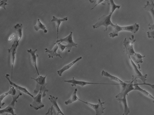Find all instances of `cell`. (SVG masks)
<instances>
[{
    "label": "cell",
    "mask_w": 154,
    "mask_h": 115,
    "mask_svg": "<svg viewBox=\"0 0 154 115\" xmlns=\"http://www.w3.org/2000/svg\"><path fill=\"white\" fill-rule=\"evenodd\" d=\"M8 4L7 3V0H2L0 1V8H4L5 10H6V6L8 5Z\"/></svg>",
    "instance_id": "83f0119b"
},
{
    "label": "cell",
    "mask_w": 154,
    "mask_h": 115,
    "mask_svg": "<svg viewBox=\"0 0 154 115\" xmlns=\"http://www.w3.org/2000/svg\"><path fill=\"white\" fill-rule=\"evenodd\" d=\"M118 101L120 103H121L122 106L124 108V113L123 114V115H128L130 113V108L127 105V99H126V96L123 97L121 99H117Z\"/></svg>",
    "instance_id": "ffe728a7"
},
{
    "label": "cell",
    "mask_w": 154,
    "mask_h": 115,
    "mask_svg": "<svg viewBox=\"0 0 154 115\" xmlns=\"http://www.w3.org/2000/svg\"><path fill=\"white\" fill-rule=\"evenodd\" d=\"M77 92V88H75V90L73 91V92L72 93V95H71V97H70L67 101H65V105H69V104H71V103H72L76 101H77V100L79 99V98L77 97V95H76Z\"/></svg>",
    "instance_id": "d4e9b609"
},
{
    "label": "cell",
    "mask_w": 154,
    "mask_h": 115,
    "mask_svg": "<svg viewBox=\"0 0 154 115\" xmlns=\"http://www.w3.org/2000/svg\"><path fill=\"white\" fill-rule=\"evenodd\" d=\"M68 20V17H66L63 19H60V18H57L56 17L53 16L52 20H51L52 22H54L56 24V26L57 28V40H58V31H59V28H60V26L61 25V23L63 21H66Z\"/></svg>",
    "instance_id": "7402d4cb"
},
{
    "label": "cell",
    "mask_w": 154,
    "mask_h": 115,
    "mask_svg": "<svg viewBox=\"0 0 154 115\" xmlns=\"http://www.w3.org/2000/svg\"><path fill=\"white\" fill-rule=\"evenodd\" d=\"M134 78L133 77L131 81H126L122 83H119L121 85L122 90L121 92L116 96V99H121L125 96L128 95L129 92L134 90Z\"/></svg>",
    "instance_id": "8992f818"
},
{
    "label": "cell",
    "mask_w": 154,
    "mask_h": 115,
    "mask_svg": "<svg viewBox=\"0 0 154 115\" xmlns=\"http://www.w3.org/2000/svg\"><path fill=\"white\" fill-rule=\"evenodd\" d=\"M96 2H97V4H95V6H94L93 8H91V9H92V10H93V9H94V8H95V7H96V6H97V5H98V4H100V3H101V4H104V6H105V5H106V2H108V1H104V0H99V1H96Z\"/></svg>",
    "instance_id": "f1b7e54d"
},
{
    "label": "cell",
    "mask_w": 154,
    "mask_h": 115,
    "mask_svg": "<svg viewBox=\"0 0 154 115\" xmlns=\"http://www.w3.org/2000/svg\"><path fill=\"white\" fill-rule=\"evenodd\" d=\"M15 37H16V35H15V34H12V35L8 38V41H11L14 38H15Z\"/></svg>",
    "instance_id": "1f68e13d"
},
{
    "label": "cell",
    "mask_w": 154,
    "mask_h": 115,
    "mask_svg": "<svg viewBox=\"0 0 154 115\" xmlns=\"http://www.w3.org/2000/svg\"><path fill=\"white\" fill-rule=\"evenodd\" d=\"M113 28V30L112 33H109V35L110 37L114 38L118 36V33L121 31H128L131 33H137L140 28V26L137 23L131 26H121L118 24H113L112 26Z\"/></svg>",
    "instance_id": "3957f363"
},
{
    "label": "cell",
    "mask_w": 154,
    "mask_h": 115,
    "mask_svg": "<svg viewBox=\"0 0 154 115\" xmlns=\"http://www.w3.org/2000/svg\"><path fill=\"white\" fill-rule=\"evenodd\" d=\"M110 4V11L109 14L108 15H103L102 16L100 17L99 19V20L93 26V28L94 29H97L99 28L101 26H103L106 28V29L104 30V31H107L108 30V26L113 25V23L111 21V17L114 11L118 8L119 9L121 8V6L119 5H116L114 4L113 0H110L109 1Z\"/></svg>",
    "instance_id": "7a4b0ae2"
},
{
    "label": "cell",
    "mask_w": 154,
    "mask_h": 115,
    "mask_svg": "<svg viewBox=\"0 0 154 115\" xmlns=\"http://www.w3.org/2000/svg\"><path fill=\"white\" fill-rule=\"evenodd\" d=\"M59 44V48L60 49L61 52H63L66 49V45H62L61 43H58Z\"/></svg>",
    "instance_id": "4dcf8cb0"
},
{
    "label": "cell",
    "mask_w": 154,
    "mask_h": 115,
    "mask_svg": "<svg viewBox=\"0 0 154 115\" xmlns=\"http://www.w3.org/2000/svg\"><path fill=\"white\" fill-rule=\"evenodd\" d=\"M78 100L84 103L86 105H87L88 106L92 108L95 111L96 115H103V114H104V110L106 109V108L103 107V105L106 103V102H101L100 99H98L99 103L97 105H94V104H92V103H90L88 102H85V101L81 100V99H79Z\"/></svg>",
    "instance_id": "52a82bcc"
},
{
    "label": "cell",
    "mask_w": 154,
    "mask_h": 115,
    "mask_svg": "<svg viewBox=\"0 0 154 115\" xmlns=\"http://www.w3.org/2000/svg\"><path fill=\"white\" fill-rule=\"evenodd\" d=\"M136 82H137V80H136V78H134V90H138V91L141 92L142 94H143V95H145L146 97H149L150 99H154V97H153L152 96H151V95H150V93H148L146 90H143L141 88H140V87H139V86H138V84L140 85V84H137V83H136Z\"/></svg>",
    "instance_id": "d6986e66"
},
{
    "label": "cell",
    "mask_w": 154,
    "mask_h": 115,
    "mask_svg": "<svg viewBox=\"0 0 154 115\" xmlns=\"http://www.w3.org/2000/svg\"><path fill=\"white\" fill-rule=\"evenodd\" d=\"M129 57V59H130V62H131V64H132V66H133V68H134V75H135V77H134V78H136V79H141V81H142V82H143V84H146V85H148V86H150L152 89H154V86L153 84H146V78H147V74H145V75H142V73H141V72L139 70V69H138V68H137V66H136V64H134V63L133 61H132V60L131 59V58L130 57Z\"/></svg>",
    "instance_id": "ba28073f"
},
{
    "label": "cell",
    "mask_w": 154,
    "mask_h": 115,
    "mask_svg": "<svg viewBox=\"0 0 154 115\" xmlns=\"http://www.w3.org/2000/svg\"><path fill=\"white\" fill-rule=\"evenodd\" d=\"M42 93L41 92L38 93V94L35 96L34 97L33 102L30 105V106L34 108L35 110H38L43 107H45V105L42 102Z\"/></svg>",
    "instance_id": "7c38bea8"
},
{
    "label": "cell",
    "mask_w": 154,
    "mask_h": 115,
    "mask_svg": "<svg viewBox=\"0 0 154 115\" xmlns=\"http://www.w3.org/2000/svg\"><path fill=\"white\" fill-rule=\"evenodd\" d=\"M136 41V39H134V35H132L129 39H127L125 38L123 41V45L125 47V50L126 53L128 55V57L131 58V59L132 60L133 62L136 63L138 66L139 70L141 69V67L140 66V64L143 63L142 59L145 56L141 55L140 54L136 53L134 48V44Z\"/></svg>",
    "instance_id": "6da1fadb"
},
{
    "label": "cell",
    "mask_w": 154,
    "mask_h": 115,
    "mask_svg": "<svg viewBox=\"0 0 154 115\" xmlns=\"http://www.w3.org/2000/svg\"><path fill=\"white\" fill-rule=\"evenodd\" d=\"M53 107L52 106L48 109V112L45 114V115H53Z\"/></svg>",
    "instance_id": "f546056e"
},
{
    "label": "cell",
    "mask_w": 154,
    "mask_h": 115,
    "mask_svg": "<svg viewBox=\"0 0 154 115\" xmlns=\"http://www.w3.org/2000/svg\"><path fill=\"white\" fill-rule=\"evenodd\" d=\"M14 28L16 32V37L15 39V40L19 43V41H20V40L21 39L22 35H23L22 30L23 28V26L21 24H17L16 25L14 26Z\"/></svg>",
    "instance_id": "ac0fdd59"
},
{
    "label": "cell",
    "mask_w": 154,
    "mask_h": 115,
    "mask_svg": "<svg viewBox=\"0 0 154 115\" xmlns=\"http://www.w3.org/2000/svg\"><path fill=\"white\" fill-rule=\"evenodd\" d=\"M5 77H6V78L8 79V81L9 82L11 86H12L14 87L15 88H17V90H20V91H21V92H23V93H24L25 94H26V95H29V96H31L32 98H33V97H34L33 95H32V94L29 92L28 90H27V89H26V88H25V87H23L19 86L17 85V84H15V83L12 82V81H11V79H10V75H9V74H6Z\"/></svg>",
    "instance_id": "4fadbf2b"
},
{
    "label": "cell",
    "mask_w": 154,
    "mask_h": 115,
    "mask_svg": "<svg viewBox=\"0 0 154 115\" xmlns=\"http://www.w3.org/2000/svg\"><path fill=\"white\" fill-rule=\"evenodd\" d=\"M72 34L73 33L71 31L69 35L67 36V37L63 38V39H60L57 40L56 42L54 43V44L56 45L57 43H61L62 42H65L67 44V45H66V49L67 50V52L69 53L71 50V49L72 47H77V44H75L73 41L72 40Z\"/></svg>",
    "instance_id": "9c48e42d"
},
{
    "label": "cell",
    "mask_w": 154,
    "mask_h": 115,
    "mask_svg": "<svg viewBox=\"0 0 154 115\" xmlns=\"http://www.w3.org/2000/svg\"><path fill=\"white\" fill-rule=\"evenodd\" d=\"M149 30L147 32V37L149 38H154V25H151V24H149Z\"/></svg>",
    "instance_id": "4316f807"
},
{
    "label": "cell",
    "mask_w": 154,
    "mask_h": 115,
    "mask_svg": "<svg viewBox=\"0 0 154 115\" xmlns=\"http://www.w3.org/2000/svg\"><path fill=\"white\" fill-rule=\"evenodd\" d=\"M47 75L45 76L39 75L37 78H31V79H34L37 82V86L35 90H34V93H38L39 92L42 93V97H45L46 96V92H48L49 90L46 88L47 83L45 82V79Z\"/></svg>",
    "instance_id": "277c9868"
},
{
    "label": "cell",
    "mask_w": 154,
    "mask_h": 115,
    "mask_svg": "<svg viewBox=\"0 0 154 115\" xmlns=\"http://www.w3.org/2000/svg\"><path fill=\"white\" fill-rule=\"evenodd\" d=\"M38 50L37 49L34 50H32V49H29L27 50L28 53L30 54L31 55V62H32V66L35 67V68L36 69V71H37V74L39 75H40L39 71L38 69L37 68V57L38 56L37 54H36V52Z\"/></svg>",
    "instance_id": "5bb4252c"
},
{
    "label": "cell",
    "mask_w": 154,
    "mask_h": 115,
    "mask_svg": "<svg viewBox=\"0 0 154 115\" xmlns=\"http://www.w3.org/2000/svg\"><path fill=\"white\" fill-rule=\"evenodd\" d=\"M65 82L69 83L71 84V86L75 87L76 86H80L83 87L86 86L88 84H106V85H112L109 83H93L88 82L85 81H77L75 79V78H72V79L71 80H65L64 81Z\"/></svg>",
    "instance_id": "8fae6325"
},
{
    "label": "cell",
    "mask_w": 154,
    "mask_h": 115,
    "mask_svg": "<svg viewBox=\"0 0 154 115\" xmlns=\"http://www.w3.org/2000/svg\"><path fill=\"white\" fill-rule=\"evenodd\" d=\"M34 28L35 30L36 31H38L39 30L42 29V30H43V31H44V33H47V32H48V31H47V30L46 29L45 25H43V24L41 22V21H40L39 19H38L37 24L34 26Z\"/></svg>",
    "instance_id": "484cf974"
},
{
    "label": "cell",
    "mask_w": 154,
    "mask_h": 115,
    "mask_svg": "<svg viewBox=\"0 0 154 115\" xmlns=\"http://www.w3.org/2000/svg\"><path fill=\"white\" fill-rule=\"evenodd\" d=\"M16 91L15 88L14 87L11 86H10V89L9 91H8L6 93H4V94H2V95L0 96V110L1 109L2 106H3L5 104V103L2 102L3 99L8 95H11V96H15V94H16Z\"/></svg>",
    "instance_id": "2e32d148"
},
{
    "label": "cell",
    "mask_w": 154,
    "mask_h": 115,
    "mask_svg": "<svg viewBox=\"0 0 154 115\" xmlns=\"http://www.w3.org/2000/svg\"><path fill=\"white\" fill-rule=\"evenodd\" d=\"M59 48V44L57 43L55 46H54V48L52 50H49L47 48H45V53H49L48 57L49 58H52L54 57H58L62 58V56L60 54L57 53V51L58 49Z\"/></svg>",
    "instance_id": "e0dca14e"
},
{
    "label": "cell",
    "mask_w": 154,
    "mask_h": 115,
    "mask_svg": "<svg viewBox=\"0 0 154 115\" xmlns=\"http://www.w3.org/2000/svg\"><path fill=\"white\" fill-rule=\"evenodd\" d=\"M101 76H104L106 77H108V78H110V79H111L112 81L117 82L118 83H122L124 82V81H122V80L120 79L119 78H118L116 76H114L113 75H111L105 70H103L101 72Z\"/></svg>",
    "instance_id": "cb8c5ba5"
},
{
    "label": "cell",
    "mask_w": 154,
    "mask_h": 115,
    "mask_svg": "<svg viewBox=\"0 0 154 115\" xmlns=\"http://www.w3.org/2000/svg\"><path fill=\"white\" fill-rule=\"evenodd\" d=\"M49 100L51 102L52 104V106L53 108L55 110V111L57 112V115H59V114H61L62 115H65V114L62 112L60 108L58 106L57 104V100L58 98V97H55L52 96H50L49 97Z\"/></svg>",
    "instance_id": "9a60e30c"
},
{
    "label": "cell",
    "mask_w": 154,
    "mask_h": 115,
    "mask_svg": "<svg viewBox=\"0 0 154 115\" xmlns=\"http://www.w3.org/2000/svg\"><path fill=\"white\" fill-rule=\"evenodd\" d=\"M19 45V43L15 40L14 44H12L11 48L8 49V53L10 55V64L11 66V79L13 78V69H14V65L15 63V55L16 54V50L18 46Z\"/></svg>",
    "instance_id": "30bf717a"
},
{
    "label": "cell",
    "mask_w": 154,
    "mask_h": 115,
    "mask_svg": "<svg viewBox=\"0 0 154 115\" xmlns=\"http://www.w3.org/2000/svg\"><path fill=\"white\" fill-rule=\"evenodd\" d=\"M143 8L146 11H149L154 19V1H147L146 4L143 6Z\"/></svg>",
    "instance_id": "603a6c76"
},
{
    "label": "cell",
    "mask_w": 154,
    "mask_h": 115,
    "mask_svg": "<svg viewBox=\"0 0 154 115\" xmlns=\"http://www.w3.org/2000/svg\"><path fill=\"white\" fill-rule=\"evenodd\" d=\"M81 59H82L81 57L77 58V59H76V60H75L73 62L70 63H69V64H67V65H66V66H64L60 70H58V71H57V73L59 75V76L61 77L62 75L63 74V73L65 71L69 69L71 67H72V66H73L75 63H77V62H79L80 60H81Z\"/></svg>",
    "instance_id": "44dd1931"
},
{
    "label": "cell",
    "mask_w": 154,
    "mask_h": 115,
    "mask_svg": "<svg viewBox=\"0 0 154 115\" xmlns=\"http://www.w3.org/2000/svg\"><path fill=\"white\" fill-rule=\"evenodd\" d=\"M23 93L20 90H17L16 91V94L15 96H12V101L11 103L8 105L4 109L0 110V115H8V114H10L12 115H17L15 114L14 110H15V103L17 102V101L19 97L22 96Z\"/></svg>",
    "instance_id": "5b68a950"
}]
</instances>
